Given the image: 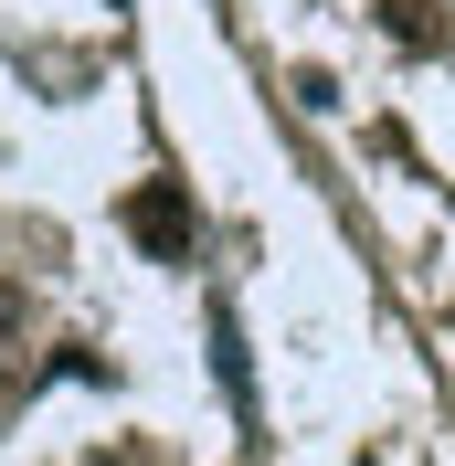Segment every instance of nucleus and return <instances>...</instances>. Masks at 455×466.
Returning a JSON list of instances; mask_svg holds the SVG:
<instances>
[{
  "mask_svg": "<svg viewBox=\"0 0 455 466\" xmlns=\"http://www.w3.org/2000/svg\"><path fill=\"white\" fill-rule=\"evenodd\" d=\"M127 244L159 255V265H191V244H201L191 191H180V180H138V191H127Z\"/></svg>",
  "mask_w": 455,
  "mask_h": 466,
  "instance_id": "f257e3e1",
  "label": "nucleus"
},
{
  "mask_svg": "<svg viewBox=\"0 0 455 466\" xmlns=\"http://www.w3.org/2000/svg\"><path fill=\"white\" fill-rule=\"evenodd\" d=\"M381 32L402 54H445V0H381Z\"/></svg>",
  "mask_w": 455,
  "mask_h": 466,
  "instance_id": "f03ea898",
  "label": "nucleus"
},
{
  "mask_svg": "<svg viewBox=\"0 0 455 466\" xmlns=\"http://www.w3.org/2000/svg\"><path fill=\"white\" fill-rule=\"evenodd\" d=\"M22 339H32V287L0 276V350H22Z\"/></svg>",
  "mask_w": 455,
  "mask_h": 466,
  "instance_id": "7ed1b4c3",
  "label": "nucleus"
},
{
  "mask_svg": "<svg viewBox=\"0 0 455 466\" xmlns=\"http://www.w3.org/2000/svg\"><path fill=\"white\" fill-rule=\"evenodd\" d=\"M86 466H127V456H86Z\"/></svg>",
  "mask_w": 455,
  "mask_h": 466,
  "instance_id": "20e7f679",
  "label": "nucleus"
}]
</instances>
